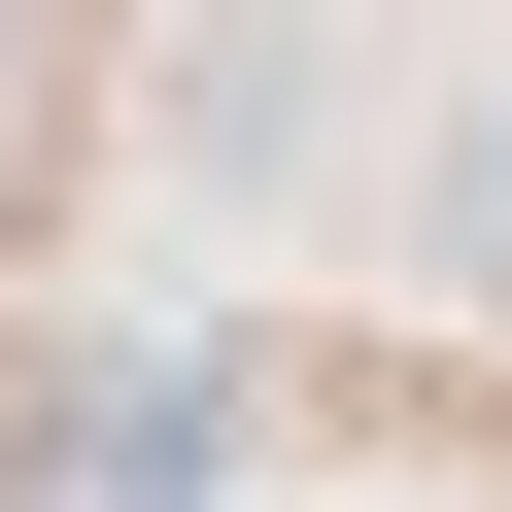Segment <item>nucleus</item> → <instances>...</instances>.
<instances>
[{
    "instance_id": "obj_1",
    "label": "nucleus",
    "mask_w": 512,
    "mask_h": 512,
    "mask_svg": "<svg viewBox=\"0 0 512 512\" xmlns=\"http://www.w3.org/2000/svg\"><path fill=\"white\" fill-rule=\"evenodd\" d=\"M444 274H478V308H512V103H478V137H444Z\"/></svg>"
}]
</instances>
